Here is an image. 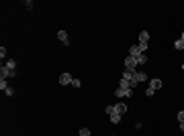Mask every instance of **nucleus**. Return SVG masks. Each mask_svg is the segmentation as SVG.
Listing matches in <instances>:
<instances>
[{
	"instance_id": "obj_1",
	"label": "nucleus",
	"mask_w": 184,
	"mask_h": 136,
	"mask_svg": "<svg viewBox=\"0 0 184 136\" xmlns=\"http://www.w3.org/2000/svg\"><path fill=\"white\" fill-rule=\"evenodd\" d=\"M115 96H117V97H131V96H133V90H127V87H117V90H115Z\"/></svg>"
},
{
	"instance_id": "obj_2",
	"label": "nucleus",
	"mask_w": 184,
	"mask_h": 136,
	"mask_svg": "<svg viewBox=\"0 0 184 136\" xmlns=\"http://www.w3.org/2000/svg\"><path fill=\"white\" fill-rule=\"evenodd\" d=\"M135 67H137V59L131 55L125 57V69H131V71H135Z\"/></svg>"
},
{
	"instance_id": "obj_3",
	"label": "nucleus",
	"mask_w": 184,
	"mask_h": 136,
	"mask_svg": "<svg viewBox=\"0 0 184 136\" xmlns=\"http://www.w3.org/2000/svg\"><path fill=\"white\" fill-rule=\"evenodd\" d=\"M12 75H14V71H12V69H8L4 65V63H2V67H0V79H6V77H12Z\"/></svg>"
},
{
	"instance_id": "obj_4",
	"label": "nucleus",
	"mask_w": 184,
	"mask_h": 136,
	"mask_svg": "<svg viewBox=\"0 0 184 136\" xmlns=\"http://www.w3.org/2000/svg\"><path fill=\"white\" fill-rule=\"evenodd\" d=\"M137 85V81H133V79H123L121 77V81H119V87H127V90H133Z\"/></svg>"
},
{
	"instance_id": "obj_5",
	"label": "nucleus",
	"mask_w": 184,
	"mask_h": 136,
	"mask_svg": "<svg viewBox=\"0 0 184 136\" xmlns=\"http://www.w3.org/2000/svg\"><path fill=\"white\" fill-rule=\"evenodd\" d=\"M72 81H74V79H72V75H70V73H62V75H59V83H62V85H70Z\"/></svg>"
},
{
	"instance_id": "obj_6",
	"label": "nucleus",
	"mask_w": 184,
	"mask_h": 136,
	"mask_svg": "<svg viewBox=\"0 0 184 136\" xmlns=\"http://www.w3.org/2000/svg\"><path fill=\"white\" fill-rule=\"evenodd\" d=\"M58 39L62 41L63 45H70V39H68V33H66V31H59V33H58Z\"/></svg>"
},
{
	"instance_id": "obj_7",
	"label": "nucleus",
	"mask_w": 184,
	"mask_h": 136,
	"mask_svg": "<svg viewBox=\"0 0 184 136\" xmlns=\"http://www.w3.org/2000/svg\"><path fill=\"white\" fill-rule=\"evenodd\" d=\"M135 81H137V83L147 81V73H143V71H135Z\"/></svg>"
},
{
	"instance_id": "obj_8",
	"label": "nucleus",
	"mask_w": 184,
	"mask_h": 136,
	"mask_svg": "<svg viewBox=\"0 0 184 136\" xmlns=\"http://www.w3.org/2000/svg\"><path fill=\"white\" fill-rule=\"evenodd\" d=\"M139 43H150V33L147 31H141L139 33Z\"/></svg>"
},
{
	"instance_id": "obj_9",
	"label": "nucleus",
	"mask_w": 184,
	"mask_h": 136,
	"mask_svg": "<svg viewBox=\"0 0 184 136\" xmlns=\"http://www.w3.org/2000/svg\"><path fill=\"white\" fill-rule=\"evenodd\" d=\"M123 79H133V81H135V71L125 69V71H123Z\"/></svg>"
},
{
	"instance_id": "obj_10",
	"label": "nucleus",
	"mask_w": 184,
	"mask_h": 136,
	"mask_svg": "<svg viewBox=\"0 0 184 136\" xmlns=\"http://www.w3.org/2000/svg\"><path fill=\"white\" fill-rule=\"evenodd\" d=\"M129 55H131V57H139V55H141V49H139V45H133L131 49H129Z\"/></svg>"
},
{
	"instance_id": "obj_11",
	"label": "nucleus",
	"mask_w": 184,
	"mask_h": 136,
	"mask_svg": "<svg viewBox=\"0 0 184 136\" xmlns=\"http://www.w3.org/2000/svg\"><path fill=\"white\" fill-rule=\"evenodd\" d=\"M115 112H117V114H121V116H123V114L127 112V106H125V104H115Z\"/></svg>"
},
{
	"instance_id": "obj_12",
	"label": "nucleus",
	"mask_w": 184,
	"mask_h": 136,
	"mask_svg": "<svg viewBox=\"0 0 184 136\" xmlns=\"http://www.w3.org/2000/svg\"><path fill=\"white\" fill-rule=\"evenodd\" d=\"M109 120L110 122H113V124H119V122H121V114H117V112H113L109 116Z\"/></svg>"
},
{
	"instance_id": "obj_13",
	"label": "nucleus",
	"mask_w": 184,
	"mask_h": 136,
	"mask_svg": "<svg viewBox=\"0 0 184 136\" xmlns=\"http://www.w3.org/2000/svg\"><path fill=\"white\" fill-rule=\"evenodd\" d=\"M162 85H164V83H162V79H151V83H150V87H154V90H160Z\"/></svg>"
},
{
	"instance_id": "obj_14",
	"label": "nucleus",
	"mask_w": 184,
	"mask_h": 136,
	"mask_svg": "<svg viewBox=\"0 0 184 136\" xmlns=\"http://www.w3.org/2000/svg\"><path fill=\"white\" fill-rule=\"evenodd\" d=\"M135 59H137V65H145V63H147V55H143V53L139 57H135Z\"/></svg>"
},
{
	"instance_id": "obj_15",
	"label": "nucleus",
	"mask_w": 184,
	"mask_h": 136,
	"mask_svg": "<svg viewBox=\"0 0 184 136\" xmlns=\"http://www.w3.org/2000/svg\"><path fill=\"white\" fill-rule=\"evenodd\" d=\"M4 65H6V67H8V69H12V71L17 69V61H14V59H8V61H6Z\"/></svg>"
},
{
	"instance_id": "obj_16",
	"label": "nucleus",
	"mask_w": 184,
	"mask_h": 136,
	"mask_svg": "<svg viewBox=\"0 0 184 136\" xmlns=\"http://www.w3.org/2000/svg\"><path fill=\"white\" fill-rule=\"evenodd\" d=\"M174 49H178V51H182V49H184V41H182V39H178L176 43H174Z\"/></svg>"
},
{
	"instance_id": "obj_17",
	"label": "nucleus",
	"mask_w": 184,
	"mask_h": 136,
	"mask_svg": "<svg viewBox=\"0 0 184 136\" xmlns=\"http://www.w3.org/2000/svg\"><path fill=\"white\" fill-rule=\"evenodd\" d=\"M154 94H155V90H154V87H147V90H145V96H154Z\"/></svg>"
},
{
	"instance_id": "obj_18",
	"label": "nucleus",
	"mask_w": 184,
	"mask_h": 136,
	"mask_svg": "<svg viewBox=\"0 0 184 136\" xmlns=\"http://www.w3.org/2000/svg\"><path fill=\"white\" fill-rule=\"evenodd\" d=\"M104 112H106V114H109V116H110V114L115 112V106H106V108H104Z\"/></svg>"
},
{
	"instance_id": "obj_19",
	"label": "nucleus",
	"mask_w": 184,
	"mask_h": 136,
	"mask_svg": "<svg viewBox=\"0 0 184 136\" xmlns=\"http://www.w3.org/2000/svg\"><path fill=\"white\" fill-rule=\"evenodd\" d=\"M147 45H150V43H139V49H141V53L147 51Z\"/></svg>"
},
{
	"instance_id": "obj_20",
	"label": "nucleus",
	"mask_w": 184,
	"mask_h": 136,
	"mask_svg": "<svg viewBox=\"0 0 184 136\" xmlns=\"http://www.w3.org/2000/svg\"><path fill=\"white\" fill-rule=\"evenodd\" d=\"M80 136H90V130H88V128H82V130H80Z\"/></svg>"
},
{
	"instance_id": "obj_21",
	"label": "nucleus",
	"mask_w": 184,
	"mask_h": 136,
	"mask_svg": "<svg viewBox=\"0 0 184 136\" xmlns=\"http://www.w3.org/2000/svg\"><path fill=\"white\" fill-rule=\"evenodd\" d=\"M80 85H82L80 79H74V81H72V87H80Z\"/></svg>"
},
{
	"instance_id": "obj_22",
	"label": "nucleus",
	"mask_w": 184,
	"mask_h": 136,
	"mask_svg": "<svg viewBox=\"0 0 184 136\" xmlns=\"http://www.w3.org/2000/svg\"><path fill=\"white\" fill-rule=\"evenodd\" d=\"M0 57H2V61H4V57H6V49H4V47H0Z\"/></svg>"
},
{
	"instance_id": "obj_23",
	"label": "nucleus",
	"mask_w": 184,
	"mask_h": 136,
	"mask_svg": "<svg viewBox=\"0 0 184 136\" xmlns=\"http://www.w3.org/2000/svg\"><path fill=\"white\" fill-rule=\"evenodd\" d=\"M8 85H6V79H0V90H6Z\"/></svg>"
},
{
	"instance_id": "obj_24",
	"label": "nucleus",
	"mask_w": 184,
	"mask_h": 136,
	"mask_svg": "<svg viewBox=\"0 0 184 136\" xmlns=\"http://www.w3.org/2000/svg\"><path fill=\"white\" fill-rule=\"evenodd\" d=\"M4 91H6V96H12V94H14V90H12V87H6Z\"/></svg>"
},
{
	"instance_id": "obj_25",
	"label": "nucleus",
	"mask_w": 184,
	"mask_h": 136,
	"mask_svg": "<svg viewBox=\"0 0 184 136\" xmlns=\"http://www.w3.org/2000/svg\"><path fill=\"white\" fill-rule=\"evenodd\" d=\"M178 120H180V122H184V110H182V112H178Z\"/></svg>"
},
{
	"instance_id": "obj_26",
	"label": "nucleus",
	"mask_w": 184,
	"mask_h": 136,
	"mask_svg": "<svg viewBox=\"0 0 184 136\" xmlns=\"http://www.w3.org/2000/svg\"><path fill=\"white\" fill-rule=\"evenodd\" d=\"M180 130H182V132H184V122H180Z\"/></svg>"
},
{
	"instance_id": "obj_27",
	"label": "nucleus",
	"mask_w": 184,
	"mask_h": 136,
	"mask_svg": "<svg viewBox=\"0 0 184 136\" xmlns=\"http://www.w3.org/2000/svg\"><path fill=\"white\" fill-rule=\"evenodd\" d=\"M182 71H184V63H182Z\"/></svg>"
},
{
	"instance_id": "obj_28",
	"label": "nucleus",
	"mask_w": 184,
	"mask_h": 136,
	"mask_svg": "<svg viewBox=\"0 0 184 136\" xmlns=\"http://www.w3.org/2000/svg\"><path fill=\"white\" fill-rule=\"evenodd\" d=\"M182 41H184V33H182Z\"/></svg>"
},
{
	"instance_id": "obj_29",
	"label": "nucleus",
	"mask_w": 184,
	"mask_h": 136,
	"mask_svg": "<svg viewBox=\"0 0 184 136\" xmlns=\"http://www.w3.org/2000/svg\"><path fill=\"white\" fill-rule=\"evenodd\" d=\"M109 136H115V134H109Z\"/></svg>"
}]
</instances>
